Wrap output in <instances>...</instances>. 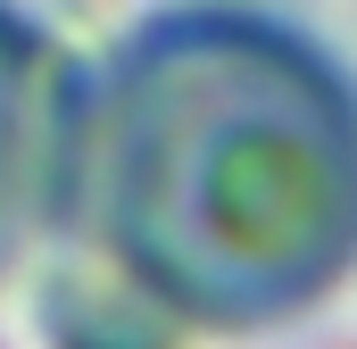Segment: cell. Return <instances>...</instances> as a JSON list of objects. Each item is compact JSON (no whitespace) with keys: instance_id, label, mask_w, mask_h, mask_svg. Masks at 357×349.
<instances>
[{"instance_id":"1","label":"cell","mask_w":357,"mask_h":349,"mask_svg":"<svg viewBox=\"0 0 357 349\" xmlns=\"http://www.w3.org/2000/svg\"><path fill=\"white\" fill-rule=\"evenodd\" d=\"M108 191L158 283L208 308H266L349 250L357 125L291 50L250 34L158 42L116 91Z\"/></svg>"},{"instance_id":"2","label":"cell","mask_w":357,"mask_h":349,"mask_svg":"<svg viewBox=\"0 0 357 349\" xmlns=\"http://www.w3.org/2000/svg\"><path fill=\"white\" fill-rule=\"evenodd\" d=\"M17 50H0V216H8V200H17Z\"/></svg>"}]
</instances>
